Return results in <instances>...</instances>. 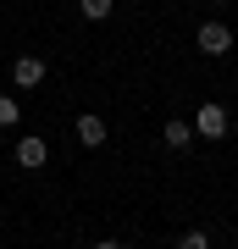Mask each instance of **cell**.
<instances>
[{
    "label": "cell",
    "instance_id": "1",
    "mask_svg": "<svg viewBox=\"0 0 238 249\" xmlns=\"http://www.w3.org/2000/svg\"><path fill=\"white\" fill-rule=\"evenodd\" d=\"M194 45H200L205 55H227V50H233V28H227V22H200V28H194Z\"/></svg>",
    "mask_w": 238,
    "mask_h": 249
},
{
    "label": "cell",
    "instance_id": "2",
    "mask_svg": "<svg viewBox=\"0 0 238 249\" xmlns=\"http://www.w3.org/2000/svg\"><path fill=\"white\" fill-rule=\"evenodd\" d=\"M227 127H233V122H227V106H216V100L194 111V133H200V139H227Z\"/></svg>",
    "mask_w": 238,
    "mask_h": 249
},
{
    "label": "cell",
    "instance_id": "3",
    "mask_svg": "<svg viewBox=\"0 0 238 249\" xmlns=\"http://www.w3.org/2000/svg\"><path fill=\"white\" fill-rule=\"evenodd\" d=\"M44 160H50V144H44L39 133H22V139H17V166H22V172H39Z\"/></svg>",
    "mask_w": 238,
    "mask_h": 249
},
{
    "label": "cell",
    "instance_id": "4",
    "mask_svg": "<svg viewBox=\"0 0 238 249\" xmlns=\"http://www.w3.org/2000/svg\"><path fill=\"white\" fill-rule=\"evenodd\" d=\"M11 83H17V89H39L44 83V61L39 55H17V61H11Z\"/></svg>",
    "mask_w": 238,
    "mask_h": 249
},
{
    "label": "cell",
    "instance_id": "5",
    "mask_svg": "<svg viewBox=\"0 0 238 249\" xmlns=\"http://www.w3.org/2000/svg\"><path fill=\"white\" fill-rule=\"evenodd\" d=\"M78 144H89V150H100V144H106V122H100L94 111L78 116Z\"/></svg>",
    "mask_w": 238,
    "mask_h": 249
},
{
    "label": "cell",
    "instance_id": "6",
    "mask_svg": "<svg viewBox=\"0 0 238 249\" xmlns=\"http://www.w3.org/2000/svg\"><path fill=\"white\" fill-rule=\"evenodd\" d=\"M161 139H166L172 150H188V144H194V122H183V116H172V122L161 127Z\"/></svg>",
    "mask_w": 238,
    "mask_h": 249
},
{
    "label": "cell",
    "instance_id": "7",
    "mask_svg": "<svg viewBox=\"0 0 238 249\" xmlns=\"http://www.w3.org/2000/svg\"><path fill=\"white\" fill-rule=\"evenodd\" d=\"M111 6H116V0H78V11H83L89 22H106V17H111Z\"/></svg>",
    "mask_w": 238,
    "mask_h": 249
},
{
    "label": "cell",
    "instance_id": "8",
    "mask_svg": "<svg viewBox=\"0 0 238 249\" xmlns=\"http://www.w3.org/2000/svg\"><path fill=\"white\" fill-rule=\"evenodd\" d=\"M0 127H22V111H17V94H0Z\"/></svg>",
    "mask_w": 238,
    "mask_h": 249
},
{
    "label": "cell",
    "instance_id": "9",
    "mask_svg": "<svg viewBox=\"0 0 238 249\" xmlns=\"http://www.w3.org/2000/svg\"><path fill=\"white\" fill-rule=\"evenodd\" d=\"M177 249H211V232H200V227L183 232V238H177Z\"/></svg>",
    "mask_w": 238,
    "mask_h": 249
},
{
    "label": "cell",
    "instance_id": "10",
    "mask_svg": "<svg viewBox=\"0 0 238 249\" xmlns=\"http://www.w3.org/2000/svg\"><path fill=\"white\" fill-rule=\"evenodd\" d=\"M89 249H122V244H116V238H100V244H89Z\"/></svg>",
    "mask_w": 238,
    "mask_h": 249
},
{
    "label": "cell",
    "instance_id": "11",
    "mask_svg": "<svg viewBox=\"0 0 238 249\" xmlns=\"http://www.w3.org/2000/svg\"><path fill=\"white\" fill-rule=\"evenodd\" d=\"M216 6H227V0H216Z\"/></svg>",
    "mask_w": 238,
    "mask_h": 249
}]
</instances>
